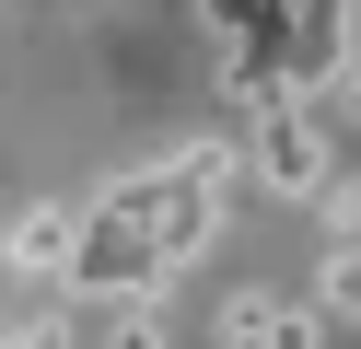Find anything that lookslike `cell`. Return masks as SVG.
Returning <instances> with one entry per match:
<instances>
[{"instance_id":"6da1fadb","label":"cell","mask_w":361,"mask_h":349,"mask_svg":"<svg viewBox=\"0 0 361 349\" xmlns=\"http://www.w3.org/2000/svg\"><path fill=\"white\" fill-rule=\"evenodd\" d=\"M117 198L140 209L152 256H164V268H187V256L221 233V198H233V152H221V140H198V152H175V163H140V175H117Z\"/></svg>"},{"instance_id":"7a4b0ae2","label":"cell","mask_w":361,"mask_h":349,"mask_svg":"<svg viewBox=\"0 0 361 349\" xmlns=\"http://www.w3.org/2000/svg\"><path fill=\"white\" fill-rule=\"evenodd\" d=\"M338 163V116H326V93L314 82H291L268 116H245V175L257 186H280V198H314V175Z\"/></svg>"},{"instance_id":"3957f363","label":"cell","mask_w":361,"mask_h":349,"mask_svg":"<svg viewBox=\"0 0 361 349\" xmlns=\"http://www.w3.org/2000/svg\"><path fill=\"white\" fill-rule=\"evenodd\" d=\"M198 23H210L221 82H257V70H280V0H198Z\"/></svg>"},{"instance_id":"277c9868","label":"cell","mask_w":361,"mask_h":349,"mask_svg":"<svg viewBox=\"0 0 361 349\" xmlns=\"http://www.w3.org/2000/svg\"><path fill=\"white\" fill-rule=\"evenodd\" d=\"M221 349H326V314L291 291H233L221 302Z\"/></svg>"},{"instance_id":"5b68a950","label":"cell","mask_w":361,"mask_h":349,"mask_svg":"<svg viewBox=\"0 0 361 349\" xmlns=\"http://www.w3.org/2000/svg\"><path fill=\"white\" fill-rule=\"evenodd\" d=\"M71 233H82V209H24V221H12V268L59 279V268H71Z\"/></svg>"},{"instance_id":"8992f818","label":"cell","mask_w":361,"mask_h":349,"mask_svg":"<svg viewBox=\"0 0 361 349\" xmlns=\"http://www.w3.org/2000/svg\"><path fill=\"white\" fill-rule=\"evenodd\" d=\"M314 314L361 326V233H326V268H314Z\"/></svg>"},{"instance_id":"52a82bcc","label":"cell","mask_w":361,"mask_h":349,"mask_svg":"<svg viewBox=\"0 0 361 349\" xmlns=\"http://www.w3.org/2000/svg\"><path fill=\"white\" fill-rule=\"evenodd\" d=\"M314 93H326V116H338V128H361V70H350V59H338Z\"/></svg>"},{"instance_id":"ba28073f","label":"cell","mask_w":361,"mask_h":349,"mask_svg":"<svg viewBox=\"0 0 361 349\" xmlns=\"http://www.w3.org/2000/svg\"><path fill=\"white\" fill-rule=\"evenodd\" d=\"M105 349H175V338H164V326H152V314H128V326H117V338H105Z\"/></svg>"}]
</instances>
